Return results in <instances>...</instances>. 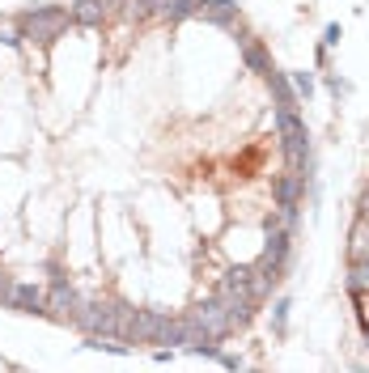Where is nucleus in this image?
<instances>
[{"label":"nucleus","instance_id":"nucleus-1","mask_svg":"<svg viewBox=\"0 0 369 373\" xmlns=\"http://www.w3.org/2000/svg\"><path fill=\"white\" fill-rule=\"evenodd\" d=\"M60 22H64V13H30L26 17V26H30L34 38H51V34L60 30Z\"/></svg>","mask_w":369,"mask_h":373},{"label":"nucleus","instance_id":"nucleus-2","mask_svg":"<svg viewBox=\"0 0 369 373\" xmlns=\"http://www.w3.org/2000/svg\"><path fill=\"white\" fill-rule=\"evenodd\" d=\"M352 259H369V221L361 217L352 229Z\"/></svg>","mask_w":369,"mask_h":373},{"label":"nucleus","instance_id":"nucleus-3","mask_svg":"<svg viewBox=\"0 0 369 373\" xmlns=\"http://www.w3.org/2000/svg\"><path fill=\"white\" fill-rule=\"evenodd\" d=\"M352 301H356V318H361V327L369 331V289H352Z\"/></svg>","mask_w":369,"mask_h":373},{"label":"nucleus","instance_id":"nucleus-4","mask_svg":"<svg viewBox=\"0 0 369 373\" xmlns=\"http://www.w3.org/2000/svg\"><path fill=\"white\" fill-rule=\"evenodd\" d=\"M204 13L217 17V22H225L229 17V0H204Z\"/></svg>","mask_w":369,"mask_h":373},{"label":"nucleus","instance_id":"nucleus-5","mask_svg":"<svg viewBox=\"0 0 369 373\" xmlns=\"http://www.w3.org/2000/svg\"><path fill=\"white\" fill-rule=\"evenodd\" d=\"M77 17H81V22H98V0H81Z\"/></svg>","mask_w":369,"mask_h":373},{"label":"nucleus","instance_id":"nucleus-6","mask_svg":"<svg viewBox=\"0 0 369 373\" xmlns=\"http://www.w3.org/2000/svg\"><path fill=\"white\" fill-rule=\"evenodd\" d=\"M293 85H297V93H306V98H310V89H314V77H310V73H297V77H293Z\"/></svg>","mask_w":369,"mask_h":373},{"label":"nucleus","instance_id":"nucleus-7","mask_svg":"<svg viewBox=\"0 0 369 373\" xmlns=\"http://www.w3.org/2000/svg\"><path fill=\"white\" fill-rule=\"evenodd\" d=\"M285 323H289V301L276 305V331H285Z\"/></svg>","mask_w":369,"mask_h":373},{"label":"nucleus","instance_id":"nucleus-8","mask_svg":"<svg viewBox=\"0 0 369 373\" xmlns=\"http://www.w3.org/2000/svg\"><path fill=\"white\" fill-rule=\"evenodd\" d=\"M323 43H327V47H336V43H340V26H327V38H323Z\"/></svg>","mask_w":369,"mask_h":373},{"label":"nucleus","instance_id":"nucleus-9","mask_svg":"<svg viewBox=\"0 0 369 373\" xmlns=\"http://www.w3.org/2000/svg\"><path fill=\"white\" fill-rule=\"evenodd\" d=\"M365 221H369V191H365Z\"/></svg>","mask_w":369,"mask_h":373}]
</instances>
